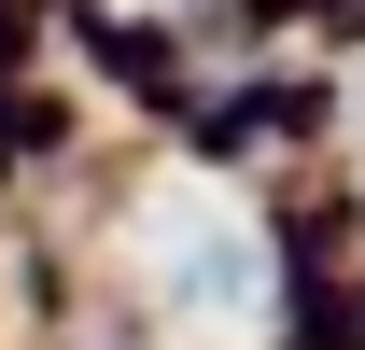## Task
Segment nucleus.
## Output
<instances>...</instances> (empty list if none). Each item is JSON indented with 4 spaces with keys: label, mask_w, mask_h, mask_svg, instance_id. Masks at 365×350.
I'll return each mask as SVG.
<instances>
[{
    "label": "nucleus",
    "mask_w": 365,
    "mask_h": 350,
    "mask_svg": "<svg viewBox=\"0 0 365 350\" xmlns=\"http://www.w3.org/2000/svg\"><path fill=\"white\" fill-rule=\"evenodd\" d=\"M140 280H155V308L239 336V322L267 308V238H253V211H225L211 182H169V196L140 211Z\"/></svg>",
    "instance_id": "nucleus-1"
}]
</instances>
